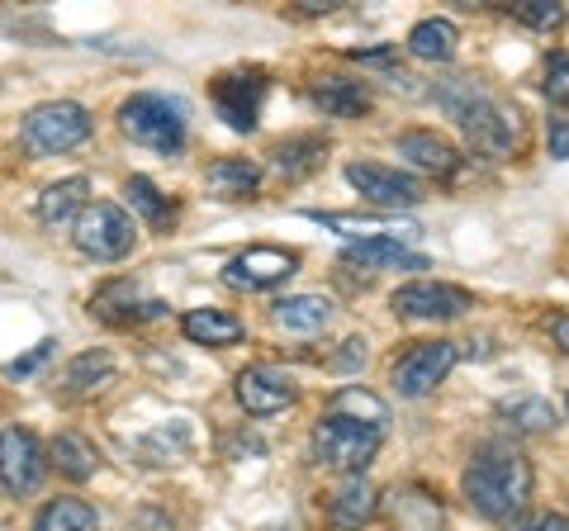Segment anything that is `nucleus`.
Returning <instances> with one entry per match:
<instances>
[{"label":"nucleus","mask_w":569,"mask_h":531,"mask_svg":"<svg viewBox=\"0 0 569 531\" xmlns=\"http://www.w3.org/2000/svg\"><path fill=\"white\" fill-rule=\"evenodd\" d=\"M531 460L512 447V441H485L475 455L466 474H460V493H466V503L479 512V518L489 522H508L518 518L531 499Z\"/></svg>","instance_id":"1"},{"label":"nucleus","mask_w":569,"mask_h":531,"mask_svg":"<svg viewBox=\"0 0 569 531\" xmlns=\"http://www.w3.org/2000/svg\"><path fill=\"white\" fill-rule=\"evenodd\" d=\"M437 104L460 123V133L470 138L475 152L508 157L512 148H518V110H508L503 100H493L475 77L437 81Z\"/></svg>","instance_id":"2"},{"label":"nucleus","mask_w":569,"mask_h":531,"mask_svg":"<svg viewBox=\"0 0 569 531\" xmlns=\"http://www.w3.org/2000/svg\"><path fill=\"white\" fill-rule=\"evenodd\" d=\"M119 129L129 133L138 148L176 157L186 148V104L171 96H157V91H138L119 104Z\"/></svg>","instance_id":"3"},{"label":"nucleus","mask_w":569,"mask_h":531,"mask_svg":"<svg viewBox=\"0 0 569 531\" xmlns=\"http://www.w3.org/2000/svg\"><path fill=\"white\" fill-rule=\"evenodd\" d=\"M380 441H385L380 428H366V422H351V418H337V413H323L313 422L318 465L347 474V480L351 474H366V465L380 455Z\"/></svg>","instance_id":"4"},{"label":"nucleus","mask_w":569,"mask_h":531,"mask_svg":"<svg viewBox=\"0 0 569 531\" xmlns=\"http://www.w3.org/2000/svg\"><path fill=\"white\" fill-rule=\"evenodd\" d=\"M71 242H77L81 257H96V261H119L133 252L138 242V223L123 204H110V200H96L86 204L77 223H71Z\"/></svg>","instance_id":"5"},{"label":"nucleus","mask_w":569,"mask_h":531,"mask_svg":"<svg viewBox=\"0 0 569 531\" xmlns=\"http://www.w3.org/2000/svg\"><path fill=\"white\" fill-rule=\"evenodd\" d=\"M91 138V110L77 100H48V104H33L24 114V143L33 152H71Z\"/></svg>","instance_id":"6"},{"label":"nucleus","mask_w":569,"mask_h":531,"mask_svg":"<svg viewBox=\"0 0 569 531\" xmlns=\"http://www.w3.org/2000/svg\"><path fill=\"white\" fill-rule=\"evenodd\" d=\"M389 309L408 318V323H447V318H460L475 309V294L460 285H447V280H408V285L395 290Z\"/></svg>","instance_id":"7"},{"label":"nucleus","mask_w":569,"mask_h":531,"mask_svg":"<svg viewBox=\"0 0 569 531\" xmlns=\"http://www.w3.org/2000/svg\"><path fill=\"white\" fill-rule=\"evenodd\" d=\"M380 518H385L389 531H451L441 493L418 484V480L395 484L389 493H380Z\"/></svg>","instance_id":"8"},{"label":"nucleus","mask_w":569,"mask_h":531,"mask_svg":"<svg viewBox=\"0 0 569 531\" xmlns=\"http://www.w3.org/2000/svg\"><path fill=\"white\" fill-rule=\"evenodd\" d=\"M456 361H460V347L447 342V338L408 347L399 357V365H395V389L403 399H427L456 370Z\"/></svg>","instance_id":"9"},{"label":"nucleus","mask_w":569,"mask_h":531,"mask_svg":"<svg viewBox=\"0 0 569 531\" xmlns=\"http://www.w3.org/2000/svg\"><path fill=\"white\" fill-rule=\"evenodd\" d=\"M43 474H48V451L39 447V437L20 428V422L0 432V484H6V493L24 499V493L43 484Z\"/></svg>","instance_id":"10"},{"label":"nucleus","mask_w":569,"mask_h":531,"mask_svg":"<svg viewBox=\"0 0 569 531\" xmlns=\"http://www.w3.org/2000/svg\"><path fill=\"white\" fill-rule=\"evenodd\" d=\"M347 181L366 194L370 204H380V209H413V204H422L427 200V190L413 181L408 171H399V167H380V162H351L347 167Z\"/></svg>","instance_id":"11"},{"label":"nucleus","mask_w":569,"mask_h":531,"mask_svg":"<svg viewBox=\"0 0 569 531\" xmlns=\"http://www.w3.org/2000/svg\"><path fill=\"white\" fill-rule=\"evenodd\" d=\"M295 399H299V384H295V375H284L280 365L257 361L238 375V403L252 418H276L284 409H295Z\"/></svg>","instance_id":"12"},{"label":"nucleus","mask_w":569,"mask_h":531,"mask_svg":"<svg viewBox=\"0 0 569 531\" xmlns=\"http://www.w3.org/2000/svg\"><path fill=\"white\" fill-rule=\"evenodd\" d=\"M299 271V257L284 247H247L223 266V280L233 290H271L280 280H290Z\"/></svg>","instance_id":"13"},{"label":"nucleus","mask_w":569,"mask_h":531,"mask_svg":"<svg viewBox=\"0 0 569 531\" xmlns=\"http://www.w3.org/2000/svg\"><path fill=\"white\" fill-rule=\"evenodd\" d=\"M261 100H266V77L261 72H233L219 77L213 86V104H219V119L233 133H252L261 119Z\"/></svg>","instance_id":"14"},{"label":"nucleus","mask_w":569,"mask_h":531,"mask_svg":"<svg viewBox=\"0 0 569 531\" xmlns=\"http://www.w3.org/2000/svg\"><path fill=\"white\" fill-rule=\"evenodd\" d=\"M91 313H100L104 323H114V328H138V323H148V318H162L167 304L162 299H148L133 280H114V285H104L91 299Z\"/></svg>","instance_id":"15"},{"label":"nucleus","mask_w":569,"mask_h":531,"mask_svg":"<svg viewBox=\"0 0 569 531\" xmlns=\"http://www.w3.org/2000/svg\"><path fill=\"white\" fill-rule=\"evenodd\" d=\"M309 219L351 242H408L422 233L413 219H399V214H309Z\"/></svg>","instance_id":"16"},{"label":"nucleus","mask_w":569,"mask_h":531,"mask_svg":"<svg viewBox=\"0 0 569 531\" xmlns=\"http://www.w3.org/2000/svg\"><path fill=\"white\" fill-rule=\"evenodd\" d=\"M380 518V489L366 480V474H351V480H342L332 489L328 499V522L337 531H361Z\"/></svg>","instance_id":"17"},{"label":"nucleus","mask_w":569,"mask_h":531,"mask_svg":"<svg viewBox=\"0 0 569 531\" xmlns=\"http://www.w3.org/2000/svg\"><path fill=\"white\" fill-rule=\"evenodd\" d=\"M399 157L413 171L437 176V181H447V176H456V167H460V152L441 133H432V129H408L399 138Z\"/></svg>","instance_id":"18"},{"label":"nucleus","mask_w":569,"mask_h":531,"mask_svg":"<svg viewBox=\"0 0 569 531\" xmlns=\"http://www.w3.org/2000/svg\"><path fill=\"white\" fill-rule=\"evenodd\" d=\"M114 375H119V365H114L110 351H100V347L81 351V357H71L62 370V394L67 399H96L114 384Z\"/></svg>","instance_id":"19"},{"label":"nucleus","mask_w":569,"mask_h":531,"mask_svg":"<svg viewBox=\"0 0 569 531\" xmlns=\"http://www.w3.org/2000/svg\"><path fill=\"white\" fill-rule=\"evenodd\" d=\"M257 186H261V167L247 162V157H219L204 171V190L213 200H252Z\"/></svg>","instance_id":"20"},{"label":"nucleus","mask_w":569,"mask_h":531,"mask_svg":"<svg viewBox=\"0 0 569 531\" xmlns=\"http://www.w3.org/2000/svg\"><path fill=\"white\" fill-rule=\"evenodd\" d=\"M313 104L328 119H361L370 110V86L347 81V77H318L313 81Z\"/></svg>","instance_id":"21"},{"label":"nucleus","mask_w":569,"mask_h":531,"mask_svg":"<svg viewBox=\"0 0 569 531\" xmlns=\"http://www.w3.org/2000/svg\"><path fill=\"white\" fill-rule=\"evenodd\" d=\"M181 332L194 347H233V342H242L247 328H242V318L223 313V309H190L181 318Z\"/></svg>","instance_id":"22"},{"label":"nucleus","mask_w":569,"mask_h":531,"mask_svg":"<svg viewBox=\"0 0 569 531\" xmlns=\"http://www.w3.org/2000/svg\"><path fill=\"white\" fill-rule=\"evenodd\" d=\"M342 261L366 266V271H427V257L408 252L403 242H351Z\"/></svg>","instance_id":"23"},{"label":"nucleus","mask_w":569,"mask_h":531,"mask_svg":"<svg viewBox=\"0 0 569 531\" xmlns=\"http://www.w3.org/2000/svg\"><path fill=\"white\" fill-rule=\"evenodd\" d=\"M48 465H58V474H67V480H91L100 470V447L81 432H58V441L48 447Z\"/></svg>","instance_id":"24"},{"label":"nucleus","mask_w":569,"mask_h":531,"mask_svg":"<svg viewBox=\"0 0 569 531\" xmlns=\"http://www.w3.org/2000/svg\"><path fill=\"white\" fill-rule=\"evenodd\" d=\"M86 194H91V181H86V176H67V181H52L43 194H39V204H33V214H39L43 223H77V214L91 200H86Z\"/></svg>","instance_id":"25"},{"label":"nucleus","mask_w":569,"mask_h":531,"mask_svg":"<svg viewBox=\"0 0 569 531\" xmlns=\"http://www.w3.org/2000/svg\"><path fill=\"white\" fill-rule=\"evenodd\" d=\"M323 162H328V138H318V133L284 138V143L276 148V171L284 176V181H305V176H313Z\"/></svg>","instance_id":"26"},{"label":"nucleus","mask_w":569,"mask_h":531,"mask_svg":"<svg viewBox=\"0 0 569 531\" xmlns=\"http://www.w3.org/2000/svg\"><path fill=\"white\" fill-rule=\"evenodd\" d=\"M194 451V437H190V422H162V428H152L148 437L138 441V455L148 460V465H176V460H190Z\"/></svg>","instance_id":"27"},{"label":"nucleus","mask_w":569,"mask_h":531,"mask_svg":"<svg viewBox=\"0 0 569 531\" xmlns=\"http://www.w3.org/2000/svg\"><path fill=\"white\" fill-rule=\"evenodd\" d=\"M456 43H460V29L451 20H437V14L408 29V52H413L418 62H451Z\"/></svg>","instance_id":"28"},{"label":"nucleus","mask_w":569,"mask_h":531,"mask_svg":"<svg viewBox=\"0 0 569 531\" xmlns=\"http://www.w3.org/2000/svg\"><path fill=\"white\" fill-rule=\"evenodd\" d=\"M498 418L508 422L512 432H550L560 422V413H556V403L550 399H541V394H512V399H503L498 403Z\"/></svg>","instance_id":"29"},{"label":"nucleus","mask_w":569,"mask_h":531,"mask_svg":"<svg viewBox=\"0 0 569 531\" xmlns=\"http://www.w3.org/2000/svg\"><path fill=\"white\" fill-rule=\"evenodd\" d=\"M276 323L290 332H323L332 323V299L323 294H290L276 304Z\"/></svg>","instance_id":"30"},{"label":"nucleus","mask_w":569,"mask_h":531,"mask_svg":"<svg viewBox=\"0 0 569 531\" xmlns=\"http://www.w3.org/2000/svg\"><path fill=\"white\" fill-rule=\"evenodd\" d=\"M328 413L351 418V422H366V428H380L385 432L389 403L380 394H370V389H361V384H347V389H337V394L328 399Z\"/></svg>","instance_id":"31"},{"label":"nucleus","mask_w":569,"mask_h":531,"mask_svg":"<svg viewBox=\"0 0 569 531\" xmlns=\"http://www.w3.org/2000/svg\"><path fill=\"white\" fill-rule=\"evenodd\" d=\"M33 531H100V512L86 499H52L33 518Z\"/></svg>","instance_id":"32"},{"label":"nucleus","mask_w":569,"mask_h":531,"mask_svg":"<svg viewBox=\"0 0 569 531\" xmlns=\"http://www.w3.org/2000/svg\"><path fill=\"white\" fill-rule=\"evenodd\" d=\"M129 204H133L152 228H167V223L176 219V204L148 181V176H133V181H129Z\"/></svg>","instance_id":"33"},{"label":"nucleus","mask_w":569,"mask_h":531,"mask_svg":"<svg viewBox=\"0 0 569 531\" xmlns=\"http://www.w3.org/2000/svg\"><path fill=\"white\" fill-rule=\"evenodd\" d=\"M512 20L537 33H556L565 24V6H556V0H522V6H512Z\"/></svg>","instance_id":"34"},{"label":"nucleus","mask_w":569,"mask_h":531,"mask_svg":"<svg viewBox=\"0 0 569 531\" xmlns=\"http://www.w3.org/2000/svg\"><path fill=\"white\" fill-rule=\"evenodd\" d=\"M541 91H546L550 104H569V52H550Z\"/></svg>","instance_id":"35"},{"label":"nucleus","mask_w":569,"mask_h":531,"mask_svg":"<svg viewBox=\"0 0 569 531\" xmlns=\"http://www.w3.org/2000/svg\"><path fill=\"white\" fill-rule=\"evenodd\" d=\"M508 531H569V522L560 518V512H531V518L508 522Z\"/></svg>","instance_id":"36"},{"label":"nucleus","mask_w":569,"mask_h":531,"mask_svg":"<svg viewBox=\"0 0 569 531\" xmlns=\"http://www.w3.org/2000/svg\"><path fill=\"white\" fill-rule=\"evenodd\" d=\"M546 143H550V157H556V162H569V119H550Z\"/></svg>","instance_id":"37"},{"label":"nucleus","mask_w":569,"mask_h":531,"mask_svg":"<svg viewBox=\"0 0 569 531\" xmlns=\"http://www.w3.org/2000/svg\"><path fill=\"white\" fill-rule=\"evenodd\" d=\"M52 347H58V342H39V347H33L29 351V357H20V361H10L6 370H10V375H29V370H39L48 357H52Z\"/></svg>","instance_id":"38"},{"label":"nucleus","mask_w":569,"mask_h":531,"mask_svg":"<svg viewBox=\"0 0 569 531\" xmlns=\"http://www.w3.org/2000/svg\"><path fill=\"white\" fill-rule=\"evenodd\" d=\"M550 338H556V347L569 357V313H556V318H550Z\"/></svg>","instance_id":"39"},{"label":"nucleus","mask_w":569,"mask_h":531,"mask_svg":"<svg viewBox=\"0 0 569 531\" xmlns=\"http://www.w3.org/2000/svg\"><path fill=\"white\" fill-rule=\"evenodd\" d=\"M299 10H305V14H328L332 0H299Z\"/></svg>","instance_id":"40"},{"label":"nucleus","mask_w":569,"mask_h":531,"mask_svg":"<svg viewBox=\"0 0 569 531\" xmlns=\"http://www.w3.org/2000/svg\"><path fill=\"white\" fill-rule=\"evenodd\" d=\"M565 413H569V394H565Z\"/></svg>","instance_id":"41"}]
</instances>
